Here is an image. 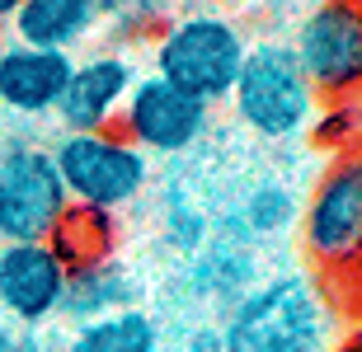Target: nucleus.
<instances>
[{"label": "nucleus", "instance_id": "nucleus-10", "mask_svg": "<svg viewBox=\"0 0 362 352\" xmlns=\"http://www.w3.org/2000/svg\"><path fill=\"white\" fill-rule=\"evenodd\" d=\"M66 263L52 254V244H0V324L42 329L62 320L66 296Z\"/></svg>", "mask_w": 362, "mask_h": 352}, {"label": "nucleus", "instance_id": "nucleus-17", "mask_svg": "<svg viewBox=\"0 0 362 352\" xmlns=\"http://www.w3.org/2000/svg\"><path fill=\"white\" fill-rule=\"evenodd\" d=\"M66 352H160V324L151 310L127 305V310H113L104 320L71 329Z\"/></svg>", "mask_w": 362, "mask_h": 352}, {"label": "nucleus", "instance_id": "nucleus-20", "mask_svg": "<svg viewBox=\"0 0 362 352\" xmlns=\"http://www.w3.org/2000/svg\"><path fill=\"white\" fill-rule=\"evenodd\" d=\"M184 352H226V343H221V329L207 324V329H198V334H188Z\"/></svg>", "mask_w": 362, "mask_h": 352}, {"label": "nucleus", "instance_id": "nucleus-8", "mask_svg": "<svg viewBox=\"0 0 362 352\" xmlns=\"http://www.w3.org/2000/svg\"><path fill=\"white\" fill-rule=\"evenodd\" d=\"M118 132L146 160L151 155H188V150L202 146L207 132H212V109L198 104L193 95H184V90H175L170 80L141 71L132 95H127V104H122Z\"/></svg>", "mask_w": 362, "mask_h": 352}, {"label": "nucleus", "instance_id": "nucleus-9", "mask_svg": "<svg viewBox=\"0 0 362 352\" xmlns=\"http://www.w3.org/2000/svg\"><path fill=\"white\" fill-rule=\"evenodd\" d=\"M136 61L132 52L118 47H90L71 61L66 95L57 104L52 118L62 122V132H113L122 118V104L136 85Z\"/></svg>", "mask_w": 362, "mask_h": 352}, {"label": "nucleus", "instance_id": "nucleus-7", "mask_svg": "<svg viewBox=\"0 0 362 352\" xmlns=\"http://www.w3.org/2000/svg\"><path fill=\"white\" fill-rule=\"evenodd\" d=\"M66 188L57 178L52 150L38 141L0 146V244H38L66 217Z\"/></svg>", "mask_w": 362, "mask_h": 352}, {"label": "nucleus", "instance_id": "nucleus-24", "mask_svg": "<svg viewBox=\"0 0 362 352\" xmlns=\"http://www.w3.org/2000/svg\"><path fill=\"white\" fill-rule=\"evenodd\" d=\"M358 109H362V99H358Z\"/></svg>", "mask_w": 362, "mask_h": 352}, {"label": "nucleus", "instance_id": "nucleus-21", "mask_svg": "<svg viewBox=\"0 0 362 352\" xmlns=\"http://www.w3.org/2000/svg\"><path fill=\"white\" fill-rule=\"evenodd\" d=\"M10 10H14V0H0V47L10 42Z\"/></svg>", "mask_w": 362, "mask_h": 352}, {"label": "nucleus", "instance_id": "nucleus-25", "mask_svg": "<svg viewBox=\"0 0 362 352\" xmlns=\"http://www.w3.org/2000/svg\"><path fill=\"white\" fill-rule=\"evenodd\" d=\"M358 272H362V263H358Z\"/></svg>", "mask_w": 362, "mask_h": 352}, {"label": "nucleus", "instance_id": "nucleus-4", "mask_svg": "<svg viewBox=\"0 0 362 352\" xmlns=\"http://www.w3.org/2000/svg\"><path fill=\"white\" fill-rule=\"evenodd\" d=\"M52 150L57 178L71 207H90L118 217L151 188V160L113 127V132H62Z\"/></svg>", "mask_w": 362, "mask_h": 352}, {"label": "nucleus", "instance_id": "nucleus-11", "mask_svg": "<svg viewBox=\"0 0 362 352\" xmlns=\"http://www.w3.org/2000/svg\"><path fill=\"white\" fill-rule=\"evenodd\" d=\"M104 33V5L99 0H14L10 42L38 47V52L76 56Z\"/></svg>", "mask_w": 362, "mask_h": 352}, {"label": "nucleus", "instance_id": "nucleus-14", "mask_svg": "<svg viewBox=\"0 0 362 352\" xmlns=\"http://www.w3.org/2000/svg\"><path fill=\"white\" fill-rule=\"evenodd\" d=\"M136 305V277L127 272L122 258H104L90 268H76L66 277V296H62V320L81 329L90 320H104L113 310Z\"/></svg>", "mask_w": 362, "mask_h": 352}, {"label": "nucleus", "instance_id": "nucleus-16", "mask_svg": "<svg viewBox=\"0 0 362 352\" xmlns=\"http://www.w3.org/2000/svg\"><path fill=\"white\" fill-rule=\"evenodd\" d=\"M52 254L66 263V272L118 258V217L108 212H90V207H66V217L57 221V231L47 235Z\"/></svg>", "mask_w": 362, "mask_h": 352}, {"label": "nucleus", "instance_id": "nucleus-3", "mask_svg": "<svg viewBox=\"0 0 362 352\" xmlns=\"http://www.w3.org/2000/svg\"><path fill=\"white\" fill-rule=\"evenodd\" d=\"M230 109H235L245 132L259 136L264 146H287V141L310 136V127H315L325 104L310 90L292 42L287 38H255L250 52H245L240 80L230 90Z\"/></svg>", "mask_w": 362, "mask_h": 352}, {"label": "nucleus", "instance_id": "nucleus-13", "mask_svg": "<svg viewBox=\"0 0 362 352\" xmlns=\"http://www.w3.org/2000/svg\"><path fill=\"white\" fill-rule=\"evenodd\" d=\"M193 291L202 301H212L221 310H230L240 296H250L264 277H259V258H255V244L235 240V235H212V240L202 244L198 254H193Z\"/></svg>", "mask_w": 362, "mask_h": 352}, {"label": "nucleus", "instance_id": "nucleus-15", "mask_svg": "<svg viewBox=\"0 0 362 352\" xmlns=\"http://www.w3.org/2000/svg\"><path fill=\"white\" fill-rule=\"evenodd\" d=\"M301 217V202H296V193L282 183V178H259L250 188L235 198L230 207V221H226V235L245 244H259V240H278L287 235Z\"/></svg>", "mask_w": 362, "mask_h": 352}, {"label": "nucleus", "instance_id": "nucleus-23", "mask_svg": "<svg viewBox=\"0 0 362 352\" xmlns=\"http://www.w3.org/2000/svg\"><path fill=\"white\" fill-rule=\"evenodd\" d=\"M349 160H353V164H362V132H358V141L349 146Z\"/></svg>", "mask_w": 362, "mask_h": 352}, {"label": "nucleus", "instance_id": "nucleus-5", "mask_svg": "<svg viewBox=\"0 0 362 352\" xmlns=\"http://www.w3.org/2000/svg\"><path fill=\"white\" fill-rule=\"evenodd\" d=\"M296 240L306 254L310 272H358L362 263V164L349 155L320 169L301 198V217H296Z\"/></svg>", "mask_w": 362, "mask_h": 352}, {"label": "nucleus", "instance_id": "nucleus-1", "mask_svg": "<svg viewBox=\"0 0 362 352\" xmlns=\"http://www.w3.org/2000/svg\"><path fill=\"white\" fill-rule=\"evenodd\" d=\"M226 352H329L339 315L315 272H273L221 320Z\"/></svg>", "mask_w": 362, "mask_h": 352}, {"label": "nucleus", "instance_id": "nucleus-19", "mask_svg": "<svg viewBox=\"0 0 362 352\" xmlns=\"http://www.w3.org/2000/svg\"><path fill=\"white\" fill-rule=\"evenodd\" d=\"M14 352H66V343L52 339V324H42V329H14Z\"/></svg>", "mask_w": 362, "mask_h": 352}, {"label": "nucleus", "instance_id": "nucleus-2", "mask_svg": "<svg viewBox=\"0 0 362 352\" xmlns=\"http://www.w3.org/2000/svg\"><path fill=\"white\" fill-rule=\"evenodd\" d=\"M146 52L151 75L216 109V104H230V90L240 80L245 52H250V33L226 10H170Z\"/></svg>", "mask_w": 362, "mask_h": 352}, {"label": "nucleus", "instance_id": "nucleus-6", "mask_svg": "<svg viewBox=\"0 0 362 352\" xmlns=\"http://www.w3.org/2000/svg\"><path fill=\"white\" fill-rule=\"evenodd\" d=\"M292 52L306 71L320 104H358L362 99V5L325 0L310 5L292 28Z\"/></svg>", "mask_w": 362, "mask_h": 352}, {"label": "nucleus", "instance_id": "nucleus-12", "mask_svg": "<svg viewBox=\"0 0 362 352\" xmlns=\"http://www.w3.org/2000/svg\"><path fill=\"white\" fill-rule=\"evenodd\" d=\"M71 61L76 56L5 42L0 47V109H10L14 118H52L66 95Z\"/></svg>", "mask_w": 362, "mask_h": 352}, {"label": "nucleus", "instance_id": "nucleus-22", "mask_svg": "<svg viewBox=\"0 0 362 352\" xmlns=\"http://www.w3.org/2000/svg\"><path fill=\"white\" fill-rule=\"evenodd\" d=\"M0 352H14V329L0 324Z\"/></svg>", "mask_w": 362, "mask_h": 352}, {"label": "nucleus", "instance_id": "nucleus-18", "mask_svg": "<svg viewBox=\"0 0 362 352\" xmlns=\"http://www.w3.org/2000/svg\"><path fill=\"white\" fill-rule=\"evenodd\" d=\"M358 132H362V109L358 104H325L315 127H310V136H320V146L339 150V155H349Z\"/></svg>", "mask_w": 362, "mask_h": 352}]
</instances>
